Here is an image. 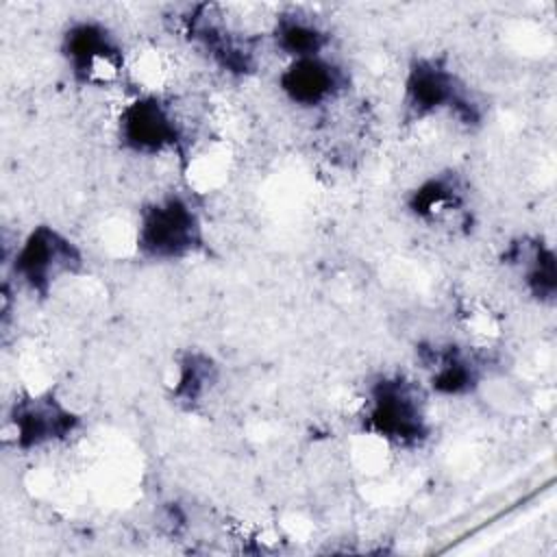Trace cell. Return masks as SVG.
<instances>
[{"label":"cell","instance_id":"1","mask_svg":"<svg viewBox=\"0 0 557 557\" xmlns=\"http://www.w3.org/2000/svg\"><path fill=\"white\" fill-rule=\"evenodd\" d=\"M429 389L405 372H381L361 398V431L394 448H420L433 433Z\"/></svg>","mask_w":557,"mask_h":557},{"label":"cell","instance_id":"2","mask_svg":"<svg viewBox=\"0 0 557 557\" xmlns=\"http://www.w3.org/2000/svg\"><path fill=\"white\" fill-rule=\"evenodd\" d=\"M442 113L474 128L483 124L485 107L446 54H416L400 85V122L411 126Z\"/></svg>","mask_w":557,"mask_h":557},{"label":"cell","instance_id":"3","mask_svg":"<svg viewBox=\"0 0 557 557\" xmlns=\"http://www.w3.org/2000/svg\"><path fill=\"white\" fill-rule=\"evenodd\" d=\"M135 252L150 263H176L207 252L202 213L183 191H163L137 211Z\"/></svg>","mask_w":557,"mask_h":557},{"label":"cell","instance_id":"4","mask_svg":"<svg viewBox=\"0 0 557 557\" xmlns=\"http://www.w3.org/2000/svg\"><path fill=\"white\" fill-rule=\"evenodd\" d=\"M9 265L22 289L46 300L63 281L85 272V252L65 231L39 222L20 239Z\"/></svg>","mask_w":557,"mask_h":557},{"label":"cell","instance_id":"5","mask_svg":"<svg viewBox=\"0 0 557 557\" xmlns=\"http://www.w3.org/2000/svg\"><path fill=\"white\" fill-rule=\"evenodd\" d=\"M115 139L135 157H183L189 146L187 126L174 100L159 91H141L120 109Z\"/></svg>","mask_w":557,"mask_h":557},{"label":"cell","instance_id":"6","mask_svg":"<svg viewBox=\"0 0 557 557\" xmlns=\"http://www.w3.org/2000/svg\"><path fill=\"white\" fill-rule=\"evenodd\" d=\"M67 74L81 87L115 85L126 72V50L117 33L98 17L72 20L59 41Z\"/></svg>","mask_w":557,"mask_h":557},{"label":"cell","instance_id":"7","mask_svg":"<svg viewBox=\"0 0 557 557\" xmlns=\"http://www.w3.org/2000/svg\"><path fill=\"white\" fill-rule=\"evenodd\" d=\"M183 33L207 61L228 76L246 78L259 67L263 37L233 26L218 4L189 7L183 15Z\"/></svg>","mask_w":557,"mask_h":557},{"label":"cell","instance_id":"8","mask_svg":"<svg viewBox=\"0 0 557 557\" xmlns=\"http://www.w3.org/2000/svg\"><path fill=\"white\" fill-rule=\"evenodd\" d=\"M81 426L83 416L54 389L22 392L7 411V437L22 453L61 444Z\"/></svg>","mask_w":557,"mask_h":557},{"label":"cell","instance_id":"9","mask_svg":"<svg viewBox=\"0 0 557 557\" xmlns=\"http://www.w3.org/2000/svg\"><path fill=\"white\" fill-rule=\"evenodd\" d=\"M281 96L300 111H326L350 89V72L331 54L294 59L276 76Z\"/></svg>","mask_w":557,"mask_h":557},{"label":"cell","instance_id":"10","mask_svg":"<svg viewBox=\"0 0 557 557\" xmlns=\"http://www.w3.org/2000/svg\"><path fill=\"white\" fill-rule=\"evenodd\" d=\"M407 213L426 226L470 224V183L453 168L431 172L405 196Z\"/></svg>","mask_w":557,"mask_h":557},{"label":"cell","instance_id":"11","mask_svg":"<svg viewBox=\"0 0 557 557\" xmlns=\"http://www.w3.org/2000/svg\"><path fill=\"white\" fill-rule=\"evenodd\" d=\"M416 355L426 374V389L435 396H470L485 379V361L470 346L457 342H422Z\"/></svg>","mask_w":557,"mask_h":557},{"label":"cell","instance_id":"12","mask_svg":"<svg viewBox=\"0 0 557 557\" xmlns=\"http://www.w3.org/2000/svg\"><path fill=\"white\" fill-rule=\"evenodd\" d=\"M505 268L513 270L524 294L544 307L557 302V252L542 235H518L500 255Z\"/></svg>","mask_w":557,"mask_h":557},{"label":"cell","instance_id":"13","mask_svg":"<svg viewBox=\"0 0 557 557\" xmlns=\"http://www.w3.org/2000/svg\"><path fill=\"white\" fill-rule=\"evenodd\" d=\"M272 48L287 61L329 54L333 35L313 13L296 7L278 11L268 30Z\"/></svg>","mask_w":557,"mask_h":557},{"label":"cell","instance_id":"14","mask_svg":"<svg viewBox=\"0 0 557 557\" xmlns=\"http://www.w3.org/2000/svg\"><path fill=\"white\" fill-rule=\"evenodd\" d=\"M222 370L220 363L200 348H187L176 355L170 400L183 411H198L215 392Z\"/></svg>","mask_w":557,"mask_h":557}]
</instances>
